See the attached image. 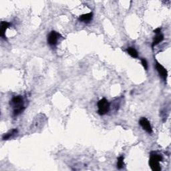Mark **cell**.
Masks as SVG:
<instances>
[{"mask_svg":"<svg viewBox=\"0 0 171 171\" xmlns=\"http://www.w3.org/2000/svg\"><path fill=\"white\" fill-rule=\"evenodd\" d=\"M155 66L161 78H162L165 81L167 80V76H168V72H167V69L164 68L162 65H161L160 63H158L157 61H156Z\"/></svg>","mask_w":171,"mask_h":171,"instance_id":"cell-5","label":"cell"},{"mask_svg":"<svg viewBox=\"0 0 171 171\" xmlns=\"http://www.w3.org/2000/svg\"><path fill=\"white\" fill-rule=\"evenodd\" d=\"M10 23L8 21H3L1 22V29H0V36L3 38V39H6V32L9 26H10Z\"/></svg>","mask_w":171,"mask_h":171,"instance_id":"cell-7","label":"cell"},{"mask_svg":"<svg viewBox=\"0 0 171 171\" xmlns=\"http://www.w3.org/2000/svg\"><path fill=\"white\" fill-rule=\"evenodd\" d=\"M141 63H142V64H143L144 68L146 70H147V69H148V63H147V62H146V59L141 58Z\"/></svg>","mask_w":171,"mask_h":171,"instance_id":"cell-14","label":"cell"},{"mask_svg":"<svg viewBox=\"0 0 171 171\" xmlns=\"http://www.w3.org/2000/svg\"><path fill=\"white\" fill-rule=\"evenodd\" d=\"M93 18V13L92 12H90V13H86V14H83V15L80 16L79 17V20L82 22H84V23H88L92 20Z\"/></svg>","mask_w":171,"mask_h":171,"instance_id":"cell-8","label":"cell"},{"mask_svg":"<svg viewBox=\"0 0 171 171\" xmlns=\"http://www.w3.org/2000/svg\"><path fill=\"white\" fill-rule=\"evenodd\" d=\"M160 31H161V28H156V29H155V30H154V32L156 33H158L160 32Z\"/></svg>","mask_w":171,"mask_h":171,"instance_id":"cell-15","label":"cell"},{"mask_svg":"<svg viewBox=\"0 0 171 171\" xmlns=\"http://www.w3.org/2000/svg\"><path fill=\"white\" fill-rule=\"evenodd\" d=\"M163 40H164V35L162 34H160V33L158 34L156 37H155V38H154L153 44H152V48H154L155 45L159 44V43L162 42Z\"/></svg>","mask_w":171,"mask_h":171,"instance_id":"cell-9","label":"cell"},{"mask_svg":"<svg viewBox=\"0 0 171 171\" xmlns=\"http://www.w3.org/2000/svg\"><path fill=\"white\" fill-rule=\"evenodd\" d=\"M98 114L100 115H104L107 114L110 110V103L105 98H103L100 100L98 102Z\"/></svg>","mask_w":171,"mask_h":171,"instance_id":"cell-2","label":"cell"},{"mask_svg":"<svg viewBox=\"0 0 171 171\" xmlns=\"http://www.w3.org/2000/svg\"><path fill=\"white\" fill-rule=\"evenodd\" d=\"M16 133H18V130H17V129L11 130V131H9L8 133L6 134L3 136V140H8L9 138H10L12 136L14 135V134H16Z\"/></svg>","mask_w":171,"mask_h":171,"instance_id":"cell-11","label":"cell"},{"mask_svg":"<svg viewBox=\"0 0 171 171\" xmlns=\"http://www.w3.org/2000/svg\"><path fill=\"white\" fill-rule=\"evenodd\" d=\"M163 160L162 155L153 152L150 153V157L149 159V166L153 171H160L161 167L160 162Z\"/></svg>","mask_w":171,"mask_h":171,"instance_id":"cell-1","label":"cell"},{"mask_svg":"<svg viewBox=\"0 0 171 171\" xmlns=\"http://www.w3.org/2000/svg\"><path fill=\"white\" fill-rule=\"evenodd\" d=\"M124 156H121L118 158V162H117V168L118 169H122L124 167Z\"/></svg>","mask_w":171,"mask_h":171,"instance_id":"cell-12","label":"cell"},{"mask_svg":"<svg viewBox=\"0 0 171 171\" xmlns=\"http://www.w3.org/2000/svg\"><path fill=\"white\" fill-rule=\"evenodd\" d=\"M139 124L144 131L147 132L148 134H151L153 132V128H152L150 122L148 121L147 118H142L140 120Z\"/></svg>","mask_w":171,"mask_h":171,"instance_id":"cell-4","label":"cell"},{"mask_svg":"<svg viewBox=\"0 0 171 171\" xmlns=\"http://www.w3.org/2000/svg\"><path fill=\"white\" fill-rule=\"evenodd\" d=\"M11 104L15 108H18L24 106L23 102V98L21 96H14L11 101Z\"/></svg>","mask_w":171,"mask_h":171,"instance_id":"cell-6","label":"cell"},{"mask_svg":"<svg viewBox=\"0 0 171 171\" xmlns=\"http://www.w3.org/2000/svg\"><path fill=\"white\" fill-rule=\"evenodd\" d=\"M60 37H61V35L59 33L52 31L48 36V43L51 46H55L57 44V40Z\"/></svg>","mask_w":171,"mask_h":171,"instance_id":"cell-3","label":"cell"},{"mask_svg":"<svg viewBox=\"0 0 171 171\" xmlns=\"http://www.w3.org/2000/svg\"><path fill=\"white\" fill-rule=\"evenodd\" d=\"M24 110H25V107L24 106L18 108H15L13 110V116H18L19 114H20L21 113H22V112Z\"/></svg>","mask_w":171,"mask_h":171,"instance_id":"cell-13","label":"cell"},{"mask_svg":"<svg viewBox=\"0 0 171 171\" xmlns=\"http://www.w3.org/2000/svg\"><path fill=\"white\" fill-rule=\"evenodd\" d=\"M126 51L128 52V54L130 56H132V57H134V58H136V57H138V52H137L134 48H132V47L128 48Z\"/></svg>","mask_w":171,"mask_h":171,"instance_id":"cell-10","label":"cell"}]
</instances>
